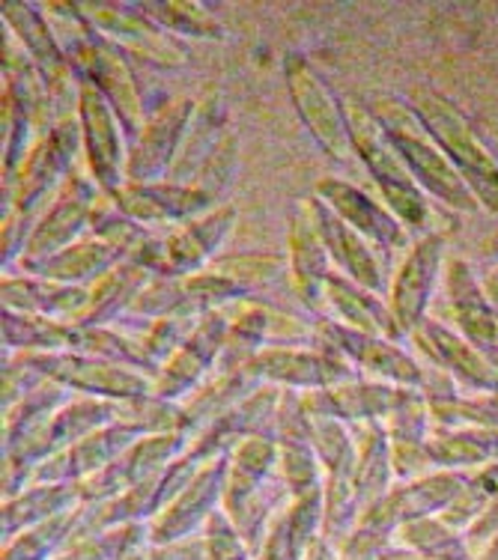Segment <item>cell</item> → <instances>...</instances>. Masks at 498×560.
Masks as SVG:
<instances>
[{"instance_id": "cell-1", "label": "cell", "mask_w": 498, "mask_h": 560, "mask_svg": "<svg viewBox=\"0 0 498 560\" xmlns=\"http://www.w3.org/2000/svg\"><path fill=\"white\" fill-rule=\"evenodd\" d=\"M424 117L430 119L433 131H439V140H442L448 152L454 155L456 164H463V171L472 183L484 191L487 203L498 212V171L496 164L489 162V155L480 150V143L475 140V135L468 131V126L463 119L456 117L454 108H448L442 98H430V105L424 108Z\"/></svg>"}, {"instance_id": "cell-2", "label": "cell", "mask_w": 498, "mask_h": 560, "mask_svg": "<svg viewBox=\"0 0 498 560\" xmlns=\"http://www.w3.org/2000/svg\"><path fill=\"white\" fill-rule=\"evenodd\" d=\"M433 259H436V245H424V248L418 250V257L412 259L409 271H406V278H412L406 280V283H409V290L401 292V307L406 311V316L418 311V304H421V295H424L421 287H427V275H430V269H433Z\"/></svg>"}, {"instance_id": "cell-3", "label": "cell", "mask_w": 498, "mask_h": 560, "mask_svg": "<svg viewBox=\"0 0 498 560\" xmlns=\"http://www.w3.org/2000/svg\"><path fill=\"white\" fill-rule=\"evenodd\" d=\"M496 248H498V242H496Z\"/></svg>"}]
</instances>
